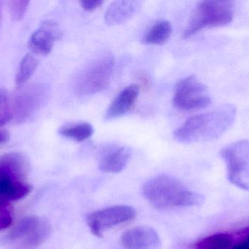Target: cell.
<instances>
[{
  "label": "cell",
  "instance_id": "obj_22",
  "mask_svg": "<svg viewBox=\"0 0 249 249\" xmlns=\"http://www.w3.org/2000/svg\"><path fill=\"white\" fill-rule=\"evenodd\" d=\"M29 1H11L9 2L10 16L14 20H20L23 19L29 6Z\"/></svg>",
  "mask_w": 249,
  "mask_h": 249
},
{
  "label": "cell",
  "instance_id": "obj_5",
  "mask_svg": "<svg viewBox=\"0 0 249 249\" xmlns=\"http://www.w3.org/2000/svg\"><path fill=\"white\" fill-rule=\"evenodd\" d=\"M52 231L48 219L31 216L21 219L5 238V243L15 249H30L39 247L47 241Z\"/></svg>",
  "mask_w": 249,
  "mask_h": 249
},
{
  "label": "cell",
  "instance_id": "obj_1",
  "mask_svg": "<svg viewBox=\"0 0 249 249\" xmlns=\"http://www.w3.org/2000/svg\"><path fill=\"white\" fill-rule=\"evenodd\" d=\"M236 114L234 105H225L195 115L175 130L174 137L177 141L184 143L216 140L233 124Z\"/></svg>",
  "mask_w": 249,
  "mask_h": 249
},
{
  "label": "cell",
  "instance_id": "obj_7",
  "mask_svg": "<svg viewBox=\"0 0 249 249\" xmlns=\"http://www.w3.org/2000/svg\"><path fill=\"white\" fill-rule=\"evenodd\" d=\"M228 178L237 187L249 190V140L231 143L221 151Z\"/></svg>",
  "mask_w": 249,
  "mask_h": 249
},
{
  "label": "cell",
  "instance_id": "obj_9",
  "mask_svg": "<svg viewBox=\"0 0 249 249\" xmlns=\"http://www.w3.org/2000/svg\"><path fill=\"white\" fill-rule=\"evenodd\" d=\"M135 216L136 211L130 206H112L89 215L87 218V223L93 235L102 237L104 232L107 230L128 222Z\"/></svg>",
  "mask_w": 249,
  "mask_h": 249
},
{
  "label": "cell",
  "instance_id": "obj_23",
  "mask_svg": "<svg viewBox=\"0 0 249 249\" xmlns=\"http://www.w3.org/2000/svg\"><path fill=\"white\" fill-rule=\"evenodd\" d=\"M103 4V1L101 0H82L80 4L82 7L86 11H92L96 10Z\"/></svg>",
  "mask_w": 249,
  "mask_h": 249
},
{
  "label": "cell",
  "instance_id": "obj_20",
  "mask_svg": "<svg viewBox=\"0 0 249 249\" xmlns=\"http://www.w3.org/2000/svg\"><path fill=\"white\" fill-rule=\"evenodd\" d=\"M13 118L11 102L6 91L0 89V127L5 125Z\"/></svg>",
  "mask_w": 249,
  "mask_h": 249
},
{
  "label": "cell",
  "instance_id": "obj_3",
  "mask_svg": "<svg viewBox=\"0 0 249 249\" xmlns=\"http://www.w3.org/2000/svg\"><path fill=\"white\" fill-rule=\"evenodd\" d=\"M29 172L27 159L19 153L0 156V200L11 203L29 194L32 187L26 182Z\"/></svg>",
  "mask_w": 249,
  "mask_h": 249
},
{
  "label": "cell",
  "instance_id": "obj_4",
  "mask_svg": "<svg viewBox=\"0 0 249 249\" xmlns=\"http://www.w3.org/2000/svg\"><path fill=\"white\" fill-rule=\"evenodd\" d=\"M235 2L228 0H206L198 3L185 28L183 37L189 38L200 31L221 27L231 23L235 15Z\"/></svg>",
  "mask_w": 249,
  "mask_h": 249
},
{
  "label": "cell",
  "instance_id": "obj_24",
  "mask_svg": "<svg viewBox=\"0 0 249 249\" xmlns=\"http://www.w3.org/2000/svg\"><path fill=\"white\" fill-rule=\"evenodd\" d=\"M10 140V133L5 130L0 129V146L5 144Z\"/></svg>",
  "mask_w": 249,
  "mask_h": 249
},
{
  "label": "cell",
  "instance_id": "obj_16",
  "mask_svg": "<svg viewBox=\"0 0 249 249\" xmlns=\"http://www.w3.org/2000/svg\"><path fill=\"white\" fill-rule=\"evenodd\" d=\"M172 34V26L168 20H161L155 23L144 37V42L149 45H162L169 39Z\"/></svg>",
  "mask_w": 249,
  "mask_h": 249
},
{
  "label": "cell",
  "instance_id": "obj_19",
  "mask_svg": "<svg viewBox=\"0 0 249 249\" xmlns=\"http://www.w3.org/2000/svg\"><path fill=\"white\" fill-rule=\"evenodd\" d=\"M39 65V61L32 54H28L23 57L16 75V83L18 86L26 83L33 76Z\"/></svg>",
  "mask_w": 249,
  "mask_h": 249
},
{
  "label": "cell",
  "instance_id": "obj_2",
  "mask_svg": "<svg viewBox=\"0 0 249 249\" xmlns=\"http://www.w3.org/2000/svg\"><path fill=\"white\" fill-rule=\"evenodd\" d=\"M142 193L149 203L159 209L198 206L203 201L200 194L190 191L178 180L166 175L146 181Z\"/></svg>",
  "mask_w": 249,
  "mask_h": 249
},
{
  "label": "cell",
  "instance_id": "obj_13",
  "mask_svg": "<svg viewBox=\"0 0 249 249\" xmlns=\"http://www.w3.org/2000/svg\"><path fill=\"white\" fill-rule=\"evenodd\" d=\"M130 149L115 146L107 149L99 160V169L108 173H118L124 171L130 158Z\"/></svg>",
  "mask_w": 249,
  "mask_h": 249
},
{
  "label": "cell",
  "instance_id": "obj_14",
  "mask_svg": "<svg viewBox=\"0 0 249 249\" xmlns=\"http://www.w3.org/2000/svg\"><path fill=\"white\" fill-rule=\"evenodd\" d=\"M139 94V88L136 85H130L124 89L107 110L105 119H115L125 114L136 103Z\"/></svg>",
  "mask_w": 249,
  "mask_h": 249
},
{
  "label": "cell",
  "instance_id": "obj_15",
  "mask_svg": "<svg viewBox=\"0 0 249 249\" xmlns=\"http://www.w3.org/2000/svg\"><path fill=\"white\" fill-rule=\"evenodd\" d=\"M136 4L128 0H118L112 3L107 10L105 19L109 26L121 24L134 14Z\"/></svg>",
  "mask_w": 249,
  "mask_h": 249
},
{
  "label": "cell",
  "instance_id": "obj_21",
  "mask_svg": "<svg viewBox=\"0 0 249 249\" xmlns=\"http://www.w3.org/2000/svg\"><path fill=\"white\" fill-rule=\"evenodd\" d=\"M13 219V210L9 202L0 200V232L11 226Z\"/></svg>",
  "mask_w": 249,
  "mask_h": 249
},
{
  "label": "cell",
  "instance_id": "obj_12",
  "mask_svg": "<svg viewBox=\"0 0 249 249\" xmlns=\"http://www.w3.org/2000/svg\"><path fill=\"white\" fill-rule=\"evenodd\" d=\"M121 241L125 249H158L161 244L156 231L146 226L128 230L122 235Z\"/></svg>",
  "mask_w": 249,
  "mask_h": 249
},
{
  "label": "cell",
  "instance_id": "obj_8",
  "mask_svg": "<svg viewBox=\"0 0 249 249\" xmlns=\"http://www.w3.org/2000/svg\"><path fill=\"white\" fill-rule=\"evenodd\" d=\"M114 64L113 57L108 55L92 63L77 78V93L82 95H94L106 89L110 83Z\"/></svg>",
  "mask_w": 249,
  "mask_h": 249
},
{
  "label": "cell",
  "instance_id": "obj_17",
  "mask_svg": "<svg viewBox=\"0 0 249 249\" xmlns=\"http://www.w3.org/2000/svg\"><path fill=\"white\" fill-rule=\"evenodd\" d=\"M93 133V126L87 122L64 126L58 130V133L63 137L77 142H83L90 138Z\"/></svg>",
  "mask_w": 249,
  "mask_h": 249
},
{
  "label": "cell",
  "instance_id": "obj_6",
  "mask_svg": "<svg viewBox=\"0 0 249 249\" xmlns=\"http://www.w3.org/2000/svg\"><path fill=\"white\" fill-rule=\"evenodd\" d=\"M212 102L207 86L196 76L180 80L175 86L172 103L177 109L195 111L207 108Z\"/></svg>",
  "mask_w": 249,
  "mask_h": 249
},
{
  "label": "cell",
  "instance_id": "obj_18",
  "mask_svg": "<svg viewBox=\"0 0 249 249\" xmlns=\"http://www.w3.org/2000/svg\"><path fill=\"white\" fill-rule=\"evenodd\" d=\"M233 238L225 233L214 234L203 238L196 245L197 249H232Z\"/></svg>",
  "mask_w": 249,
  "mask_h": 249
},
{
  "label": "cell",
  "instance_id": "obj_10",
  "mask_svg": "<svg viewBox=\"0 0 249 249\" xmlns=\"http://www.w3.org/2000/svg\"><path fill=\"white\" fill-rule=\"evenodd\" d=\"M62 30L59 25L53 20H45L39 25L29 39V45L34 53L38 55L51 54L54 43L61 39Z\"/></svg>",
  "mask_w": 249,
  "mask_h": 249
},
{
  "label": "cell",
  "instance_id": "obj_11",
  "mask_svg": "<svg viewBox=\"0 0 249 249\" xmlns=\"http://www.w3.org/2000/svg\"><path fill=\"white\" fill-rule=\"evenodd\" d=\"M45 88L41 86H34L22 91L15 98L12 106L13 118L17 122H22L27 119L45 100Z\"/></svg>",
  "mask_w": 249,
  "mask_h": 249
}]
</instances>
